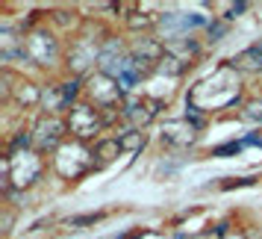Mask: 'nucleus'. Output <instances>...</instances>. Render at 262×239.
Masks as SVG:
<instances>
[{"label":"nucleus","instance_id":"nucleus-1","mask_svg":"<svg viewBox=\"0 0 262 239\" xmlns=\"http://www.w3.org/2000/svg\"><path fill=\"white\" fill-rule=\"evenodd\" d=\"M238 97H242V83H238V74L230 65H221L218 71L198 83L189 92V112H215V109H227L233 107Z\"/></svg>","mask_w":262,"mask_h":239},{"label":"nucleus","instance_id":"nucleus-2","mask_svg":"<svg viewBox=\"0 0 262 239\" xmlns=\"http://www.w3.org/2000/svg\"><path fill=\"white\" fill-rule=\"evenodd\" d=\"M106 127L103 121V112L92 104H74L68 109V130L77 142H85V139H95V133H100Z\"/></svg>","mask_w":262,"mask_h":239},{"label":"nucleus","instance_id":"nucleus-3","mask_svg":"<svg viewBox=\"0 0 262 239\" xmlns=\"http://www.w3.org/2000/svg\"><path fill=\"white\" fill-rule=\"evenodd\" d=\"M65 130H68V121H62L59 115H41L33 127V148L36 154H45V151H59L62 139H65Z\"/></svg>","mask_w":262,"mask_h":239},{"label":"nucleus","instance_id":"nucleus-4","mask_svg":"<svg viewBox=\"0 0 262 239\" xmlns=\"http://www.w3.org/2000/svg\"><path fill=\"white\" fill-rule=\"evenodd\" d=\"M24 50H27V59L36 62V65H53L59 59V45H56V38L50 36L48 30L30 33L24 42Z\"/></svg>","mask_w":262,"mask_h":239},{"label":"nucleus","instance_id":"nucleus-5","mask_svg":"<svg viewBox=\"0 0 262 239\" xmlns=\"http://www.w3.org/2000/svg\"><path fill=\"white\" fill-rule=\"evenodd\" d=\"M159 101H150V97H133V101H127L124 107H121V118L130 124L133 130H142V127H147L150 121L156 118V112H159Z\"/></svg>","mask_w":262,"mask_h":239},{"label":"nucleus","instance_id":"nucleus-6","mask_svg":"<svg viewBox=\"0 0 262 239\" xmlns=\"http://www.w3.org/2000/svg\"><path fill=\"white\" fill-rule=\"evenodd\" d=\"M100 59V48L89 36H80L77 42L71 45V53H68V65H71L77 74H83L89 65H97Z\"/></svg>","mask_w":262,"mask_h":239},{"label":"nucleus","instance_id":"nucleus-7","mask_svg":"<svg viewBox=\"0 0 262 239\" xmlns=\"http://www.w3.org/2000/svg\"><path fill=\"white\" fill-rule=\"evenodd\" d=\"M198 124L189 118L183 121H168L165 127H162V142L165 145H174V148H186V145H191L194 139H198Z\"/></svg>","mask_w":262,"mask_h":239},{"label":"nucleus","instance_id":"nucleus-8","mask_svg":"<svg viewBox=\"0 0 262 239\" xmlns=\"http://www.w3.org/2000/svg\"><path fill=\"white\" fill-rule=\"evenodd\" d=\"M156 24L162 27V30H168L171 33V38H183V33L186 30H191V27H203L206 24V18L203 15H180V12H165L156 18Z\"/></svg>","mask_w":262,"mask_h":239},{"label":"nucleus","instance_id":"nucleus-9","mask_svg":"<svg viewBox=\"0 0 262 239\" xmlns=\"http://www.w3.org/2000/svg\"><path fill=\"white\" fill-rule=\"evenodd\" d=\"M198 53H201V48L191 42V38H168L165 42V56L168 59H174L177 65H183V68H189L191 62L198 59Z\"/></svg>","mask_w":262,"mask_h":239},{"label":"nucleus","instance_id":"nucleus-10","mask_svg":"<svg viewBox=\"0 0 262 239\" xmlns=\"http://www.w3.org/2000/svg\"><path fill=\"white\" fill-rule=\"evenodd\" d=\"M233 68H236V71H245V74H259L262 71V48L259 45H250V48H245L242 53H236Z\"/></svg>","mask_w":262,"mask_h":239},{"label":"nucleus","instance_id":"nucleus-11","mask_svg":"<svg viewBox=\"0 0 262 239\" xmlns=\"http://www.w3.org/2000/svg\"><path fill=\"white\" fill-rule=\"evenodd\" d=\"M118 151H124L118 136H115V139H100V142L95 145V151H92V160H95L97 168H103V166H109V163L118 156Z\"/></svg>","mask_w":262,"mask_h":239},{"label":"nucleus","instance_id":"nucleus-12","mask_svg":"<svg viewBox=\"0 0 262 239\" xmlns=\"http://www.w3.org/2000/svg\"><path fill=\"white\" fill-rule=\"evenodd\" d=\"M12 95L18 104H24V107H36L38 101H41V92H38L33 83H18L12 86Z\"/></svg>","mask_w":262,"mask_h":239},{"label":"nucleus","instance_id":"nucleus-13","mask_svg":"<svg viewBox=\"0 0 262 239\" xmlns=\"http://www.w3.org/2000/svg\"><path fill=\"white\" fill-rule=\"evenodd\" d=\"M118 139H121V148H124V151H133V154L144 148V133L142 130H127V133H121Z\"/></svg>","mask_w":262,"mask_h":239},{"label":"nucleus","instance_id":"nucleus-14","mask_svg":"<svg viewBox=\"0 0 262 239\" xmlns=\"http://www.w3.org/2000/svg\"><path fill=\"white\" fill-rule=\"evenodd\" d=\"M154 24H156V18H150V15H144V12H133L127 18V27L130 30H150Z\"/></svg>","mask_w":262,"mask_h":239},{"label":"nucleus","instance_id":"nucleus-15","mask_svg":"<svg viewBox=\"0 0 262 239\" xmlns=\"http://www.w3.org/2000/svg\"><path fill=\"white\" fill-rule=\"evenodd\" d=\"M215 9L218 12H227V21H233V18H238V15L248 9V3H215Z\"/></svg>","mask_w":262,"mask_h":239},{"label":"nucleus","instance_id":"nucleus-16","mask_svg":"<svg viewBox=\"0 0 262 239\" xmlns=\"http://www.w3.org/2000/svg\"><path fill=\"white\" fill-rule=\"evenodd\" d=\"M103 218V213H92V215H77V218H68V227H83V225H95V222H100Z\"/></svg>","mask_w":262,"mask_h":239},{"label":"nucleus","instance_id":"nucleus-17","mask_svg":"<svg viewBox=\"0 0 262 239\" xmlns=\"http://www.w3.org/2000/svg\"><path fill=\"white\" fill-rule=\"evenodd\" d=\"M248 112H245V118H250V121H262V97L259 101H250L248 107Z\"/></svg>","mask_w":262,"mask_h":239},{"label":"nucleus","instance_id":"nucleus-18","mask_svg":"<svg viewBox=\"0 0 262 239\" xmlns=\"http://www.w3.org/2000/svg\"><path fill=\"white\" fill-rule=\"evenodd\" d=\"M242 151V142H230V145H224V148H215L212 151V156H224V154H238Z\"/></svg>","mask_w":262,"mask_h":239},{"label":"nucleus","instance_id":"nucleus-19","mask_svg":"<svg viewBox=\"0 0 262 239\" xmlns=\"http://www.w3.org/2000/svg\"><path fill=\"white\" fill-rule=\"evenodd\" d=\"M227 27L224 24H209V36H224Z\"/></svg>","mask_w":262,"mask_h":239},{"label":"nucleus","instance_id":"nucleus-20","mask_svg":"<svg viewBox=\"0 0 262 239\" xmlns=\"http://www.w3.org/2000/svg\"><path fill=\"white\" fill-rule=\"evenodd\" d=\"M183 239H209V236H183Z\"/></svg>","mask_w":262,"mask_h":239},{"label":"nucleus","instance_id":"nucleus-21","mask_svg":"<svg viewBox=\"0 0 262 239\" xmlns=\"http://www.w3.org/2000/svg\"><path fill=\"white\" fill-rule=\"evenodd\" d=\"M256 45H259V48H262V38H259V42H256Z\"/></svg>","mask_w":262,"mask_h":239}]
</instances>
